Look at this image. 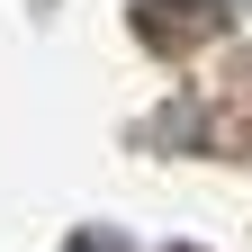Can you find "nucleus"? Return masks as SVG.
I'll use <instances>...</instances> for the list:
<instances>
[{
	"instance_id": "obj_1",
	"label": "nucleus",
	"mask_w": 252,
	"mask_h": 252,
	"mask_svg": "<svg viewBox=\"0 0 252 252\" xmlns=\"http://www.w3.org/2000/svg\"><path fill=\"white\" fill-rule=\"evenodd\" d=\"M81 252H99V243H81Z\"/></svg>"
}]
</instances>
